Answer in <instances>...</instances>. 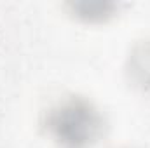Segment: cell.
Segmentation results:
<instances>
[{"mask_svg":"<svg viewBox=\"0 0 150 148\" xmlns=\"http://www.w3.org/2000/svg\"><path fill=\"white\" fill-rule=\"evenodd\" d=\"M40 129L56 148H94L105 138L108 122L91 98L68 92L44 108Z\"/></svg>","mask_w":150,"mask_h":148,"instance_id":"cell-1","label":"cell"},{"mask_svg":"<svg viewBox=\"0 0 150 148\" xmlns=\"http://www.w3.org/2000/svg\"><path fill=\"white\" fill-rule=\"evenodd\" d=\"M72 16L79 21L94 25V23H105L119 12V4L112 2H74L68 4Z\"/></svg>","mask_w":150,"mask_h":148,"instance_id":"cell-3","label":"cell"},{"mask_svg":"<svg viewBox=\"0 0 150 148\" xmlns=\"http://www.w3.org/2000/svg\"><path fill=\"white\" fill-rule=\"evenodd\" d=\"M124 73L133 89L150 94V37L133 44L126 56Z\"/></svg>","mask_w":150,"mask_h":148,"instance_id":"cell-2","label":"cell"},{"mask_svg":"<svg viewBox=\"0 0 150 148\" xmlns=\"http://www.w3.org/2000/svg\"><path fill=\"white\" fill-rule=\"evenodd\" d=\"M117 148H134V147H117Z\"/></svg>","mask_w":150,"mask_h":148,"instance_id":"cell-4","label":"cell"}]
</instances>
